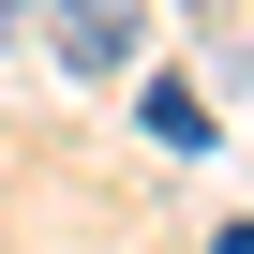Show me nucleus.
<instances>
[{
	"label": "nucleus",
	"instance_id": "nucleus-1",
	"mask_svg": "<svg viewBox=\"0 0 254 254\" xmlns=\"http://www.w3.org/2000/svg\"><path fill=\"white\" fill-rule=\"evenodd\" d=\"M60 75H135V0H30Z\"/></svg>",
	"mask_w": 254,
	"mask_h": 254
},
{
	"label": "nucleus",
	"instance_id": "nucleus-2",
	"mask_svg": "<svg viewBox=\"0 0 254 254\" xmlns=\"http://www.w3.org/2000/svg\"><path fill=\"white\" fill-rule=\"evenodd\" d=\"M15 30H30V0H0V60H15Z\"/></svg>",
	"mask_w": 254,
	"mask_h": 254
},
{
	"label": "nucleus",
	"instance_id": "nucleus-3",
	"mask_svg": "<svg viewBox=\"0 0 254 254\" xmlns=\"http://www.w3.org/2000/svg\"><path fill=\"white\" fill-rule=\"evenodd\" d=\"M224 254H254V224H224Z\"/></svg>",
	"mask_w": 254,
	"mask_h": 254
},
{
	"label": "nucleus",
	"instance_id": "nucleus-4",
	"mask_svg": "<svg viewBox=\"0 0 254 254\" xmlns=\"http://www.w3.org/2000/svg\"><path fill=\"white\" fill-rule=\"evenodd\" d=\"M194 15H224V0H194Z\"/></svg>",
	"mask_w": 254,
	"mask_h": 254
}]
</instances>
